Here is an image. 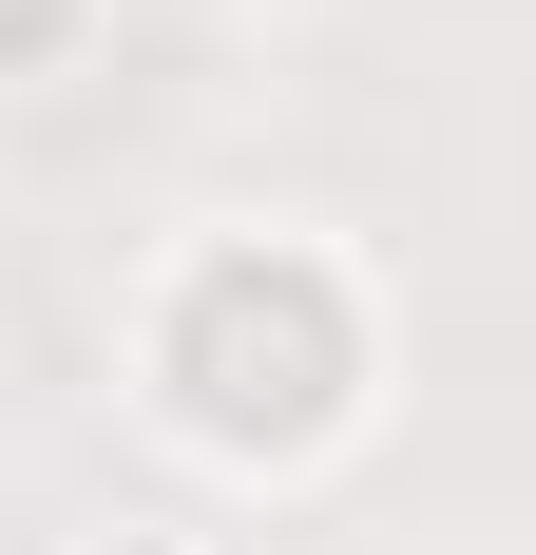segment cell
Instances as JSON below:
<instances>
[{
    "label": "cell",
    "mask_w": 536,
    "mask_h": 555,
    "mask_svg": "<svg viewBox=\"0 0 536 555\" xmlns=\"http://www.w3.org/2000/svg\"><path fill=\"white\" fill-rule=\"evenodd\" d=\"M135 402L212 479H326V460L383 422V269L307 211H212L173 230L154 287H135Z\"/></svg>",
    "instance_id": "obj_1"
},
{
    "label": "cell",
    "mask_w": 536,
    "mask_h": 555,
    "mask_svg": "<svg viewBox=\"0 0 536 555\" xmlns=\"http://www.w3.org/2000/svg\"><path fill=\"white\" fill-rule=\"evenodd\" d=\"M77 39H97V0H0V77H58Z\"/></svg>",
    "instance_id": "obj_2"
},
{
    "label": "cell",
    "mask_w": 536,
    "mask_h": 555,
    "mask_svg": "<svg viewBox=\"0 0 536 555\" xmlns=\"http://www.w3.org/2000/svg\"><path fill=\"white\" fill-rule=\"evenodd\" d=\"M77 555H212V537H192V517H97Z\"/></svg>",
    "instance_id": "obj_3"
}]
</instances>
